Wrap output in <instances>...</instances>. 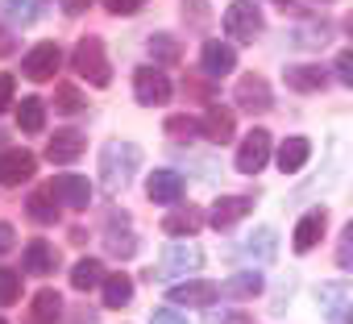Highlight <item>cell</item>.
<instances>
[{
    "mask_svg": "<svg viewBox=\"0 0 353 324\" xmlns=\"http://www.w3.org/2000/svg\"><path fill=\"white\" fill-rule=\"evenodd\" d=\"M137 162H141V150L133 141H108L104 154H100V183H104V192H112V196L125 192L133 171H137Z\"/></svg>",
    "mask_w": 353,
    "mask_h": 324,
    "instance_id": "obj_1",
    "label": "cell"
},
{
    "mask_svg": "<svg viewBox=\"0 0 353 324\" xmlns=\"http://www.w3.org/2000/svg\"><path fill=\"white\" fill-rule=\"evenodd\" d=\"M71 67H75V75L88 79L92 88H108V83H112L108 54H104V42H100V38H79L75 50H71Z\"/></svg>",
    "mask_w": 353,
    "mask_h": 324,
    "instance_id": "obj_2",
    "label": "cell"
},
{
    "mask_svg": "<svg viewBox=\"0 0 353 324\" xmlns=\"http://www.w3.org/2000/svg\"><path fill=\"white\" fill-rule=\"evenodd\" d=\"M200 266H204V250H200V245H192V241H183V245H166V250L158 254V266L150 270V279H154V283L188 279V274L200 270Z\"/></svg>",
    "mask_w": 353,
    "mask_h": 324,
    "instance_id": "obj_3",
    "label": "cell"
},
{
    "mask_svg": "<svg viewBox=\"0 0 353 324\" xmlns=\"http://www.w3.org/2000/svg\"><path fill=\"white\" fill-rule=\"evenodd\" d=\"M262 30H266V21L254 9V0H233V5L225 9V34H233L237 42H254Z\"/></svg>",
    "mask_w": 353,
    "mask_h": 324,
    "instance_id": "obj_4",
    "label": "cell"
},
{
    "mask_svg": "<svg viewBox=\"0 0 353 324\" xmlns=\"http://www.w3.org/2000/svg\"><path fill=\"white\" fill-rule=\"evenodd\" d=\"M133 96H137V104H145V108L166 104V100H170V79L162 75V67H137V71H133Z\"/></svg>",
    "mask_w": 353,
    "mask_h": 324,
    "instance_id": "obj_5",
    "label": "cell"
},
{
    "mask_svg": "<svg viewBox=\"0 0 353 324\" xmlns=\"http://www.w3.org/2000/svg\"><path fill=\"white\" fill-rule=\"evenodd\" d=\"M38 171V158L30 150H5L0 154V188H21Z\"/></svg>",
    "mask_w": 353,
    "mask_h": 324,
    "instance_id": "obj_6",
    "label": "cell"
},
{
    "mask_svg": "<svg viewBox=\"0 0 353 324\" xmlns=\"http://www.w3.org/2000/svg\"><path fill=\"white\" fill-rule=\"evenodd\" d=\"M59 63H63V50H59L54 42H38V46L21 59V71H26L34 83H46V79H54Z\"/></svg>",
    "mask_w": 353,
    "mask_h": 324,
    "instance_id": "obj_7",
    "label": "cell"
},
{
    "mask_svg": "<svg viewBox=\"0 0 353 324\" xmlns=\"http://www.w3.org/2000/svg\"><path fill=\"white\" fill-rule=\"evenodd\" d=\"M233 96H237V104H241L245 112H258V117L274 108L270 83H266L262 75H241V79H237V92H233Z\"/></svg>",
    "mask_w": 353,
    "mask_h": 324,
    "instance_id": "obj_8",
    "label": "cell"
},
{
    "mask_svg": "<svg viewBox=\"0 0 353 324\" xmlns=\"http://www.w3.org/2000/svg\"><path fill=\"white\" fill-rule=\"evenodd\" d=\"M266 158H270V133L266 129H254L241 141V150H237V171L241 175H258L266 167Z\"/></svg>",
    "mask_w": 353,
    "mask_h": 324,
    "instance_id": "obj_9",
    "label": "cell"
},
{
    "mask_svg": "<svg viewBox=\"0 0 353 324\" xmlns=\"http://www.w3.org/2000/svg\"><path fill=\"white\" fill-rule=\"evenodd\" d=\"M221 295V283H208V279H196V283H179V287H170V303L174 307H208L212 299Z\"/></svg>",
    "mask_w": 353,
    "mask_h": 324,
    "instance_id": "obj_10",
    "label": "cell"
},
{
    "mask_svg": "<svg viewBox=\"0 0 353 324\" xmlns=\"http://www.w3.org/2000/svg\"><path fill=\"white\" fill-rule=\"evenodd\" d=\"M324 225H328V212H324V208H312V212H303V216H299V225H295L291 250H295V254H307V250H316V245H320V237H324Z\"/></svg>",
    "mask_w": 353,
    "mask_h": 324,
    "instance_id": "obj_11",
    "label": "cell"
},
{
    "mask_svg": "<svg viewBox=\"0 0 353 324\" xmlns=\"http://www.w3.org/2000/svg\"><path fill=\"white\" fill-rule=\"evenodd\" d=\"M83 150H88V137H83L79 129H63V133H54V137L46 141V158L54 162V167H67V162H75Z\"/></svg>",
    "mask_w": 353,
    "mask_h": 324,
    "instance_id": "obj_12",
    "label": "cell"
},
{
    "mask_svg": "<svg viewBox=\"0 0 353 324\" xmlns=\"http://www.w3.org/2000/svg\"><path fill=\"white\" fill-rule=\"evenodd\" d=\"M50 192H54L67 208H75V212H83V208L92 204V183L79 179V175H59V179H50Z\"/></svg>",
    "mask_w": 353,
    "mask_h": 324,
    "instance_id": "obj_13",
    "label": "cell"
},
{
    "mask_svg": "<svg viewBox=\"0 0 353 324\" xmlns=\"http://www.w3.org/2000/svg\"><path fill=\"white\" fill-rule=\"evenodd\" d=\"M145 196L154 204H179L183 200V175L179 171H154L145 183Z\"/></svg>",
    "mask_w": 353,
    "mask_h": 324,
    "instance_id": "obj_14",
    "label": "cell"
},
{
    "mask_svg": "<svg viewBox=\"0 0 353 324\" xmlns=\"http://www.w3.org/2000/svg\"><path fill=\"white\" fill-rule=\"evenodd\" d=\"M200 63H204V71H208L212 79H225V75H233V67H237V50H233L229 42H204Z\"/></svg>",
    "mask_w": 353,
    "mask_h": 324,
    "instance_id": "obj_15",
    "label": "cell"
},
{
    "mask_svg": "<svg viewBox=\"0 0 353 324\" xmlns=\"http://www.w3.org/2000/svg\"><path fill=\"white\" fill-rule=\"evenodd\" d=\"M254 212V200L250 196H225V200H216L212 204V212H208V221L216 225V229H233L237 221H245Z\"/></svg>",
    "mask_w": 353,
    "mask_h": 324,
    "instance_id": "obj_16",
    "label": "cell"
},
{
    "mask_svg": "<svg viewBox=\"0 0 353 324\" xmlns=\"http://www.w3.org/2000/svg\"><path fill=\"white\" fill-rule=\"evenodd\" d=\"M283 79H287V88H291V92H324V88H328V71H324V67H316V63L287 67V71H283Z\"/></svg>",
    "mask_w": 353,
    "mask_h": 324,
    "instance_id": "obj_17",
    "label": "cell"
},
{
    "mask_svg": "<svg viewBox=\"0 0 353 324\" xmlns=\"http://www.w3.org/2000/svg\"><path fill=\"white\" fill-rule=\"evenodd\" d=\"M200 129H204V137H208V141H216V145H225V141H233V129H237V117H233V108H221V104H212V108L204 112V121H200Z\"/></svg>",
    "mask_w": 353,
    "mask_h": 324,
    "instance_id": "obj_18",
    "label": "cell"
},
{
    "mask_svg": "<svg viewBox=\"0 0 353 324\" xmlns=\"http://www.w3.org/2000/svg\"><path fill=\"white\" fill-rule=\"evenodd\" d=\"M307 158H312V141L307 137H287L279 145V171L283 175H295V171L307 167Z\"/></svg>",
    "mask_w": 353,
    "mask_h": 324,
    "instance_id": "obj_19",
    "label": "cell"
},
{
    "mask_svg": "<svg viewBox=\"0 0 353 324\" xmlns=\"http://www.w3.org/2000/svg\"><path fill=\"white\" fill-rule=\"evenodd\" d=\"M200 225H204V212L200 208H174L166 221H162V233H170V237H188V233H200Z\"/></svg>",
    "mask_w": 353,
    "mask_h": 324,
    "instance_id": "obj_20",
    "label": "cell"
},
{
    "mask_svg": "<svg viewBox=\"0 0 353 324\" xmlns=\"http://www.w3.org/2000/svg\"><path fill=\"white\" fill-rule=\"evenodd\" d=\"M17 125H21V133H42L46 129V104H42V96H21Z\"/></svg>",
    "mask_w": 353,
    "mask_h": 324,
    "instance_id": "obj_21",
    "label": "cell"
},
{
    "mask_svg": "<svg viewBox=\"0 0 353 324\" xmlns=\"http://www.w3.org/2000/svg\"><path fill=\"white\" fill-rule=\"evenodd\" d=\"M59 266V250L50 241H30L26 245V270L30 274H50Z\"/></svg>",
    "mask_w": 353,
    "mask_h": 324,
    "instance_id": "obj_22",
    "label": "cell"
},
{
    "mask_svg": "<svg viewBox=\"0 0 353 324\" xmlns=\"http://www.w3.org/2000/svg\"><path fill=\"white\" fill-rule=\"evenodd\" d=\"M26 208H30V216H34L38 225H54V221H59V204H54L50 183H46V188H38V192L26 200Z\"/></svg>",
    "mask_w": 353,
    "mask_h": 324,
    "instance_id": "obj_23",
    "label": "cell"
},
{
    "mask_svg": "<svg viewBox=\"0 0 353 324\" xmlns=\"http://www.w3.org/2000/svg\"><path fill=\"white\" fill-rule=\"evenodd\" d=\"M258 291H262V274L258 270H241V274L225 279V287H221V295H229V299H254Z\"/></svg>",
    "mask_w": 353,
    "mask_h": 324,
    "instance_id": "obj_24",
    "label": "cell"
},
{
    "mask_svg": "<svg viewBox=\"0 0 353 324\" xmlns=\"http://www.w3.org/2000/svg\"><path fill=\"white\" fill-rule=\"evenodd\" d=\"M100 291H104V303H108V307H125V303L133 299V279H129L125 270H117V274H108V279L100 283Z\"/></svg>",
    "mask_w": 353,
    "mask_h": 324,
    "instance_id": "obj_25",
    "label": "cell"
},
{
    "mask_svg": "<svg viewBox=\"0 0 353 324\" xmlns=\"http://www.w3.org/2000/svg\"><path fill=\"white\" fill-rule=\"evenodd\" d=\"M104 283V266L96 262V258H79L75 266H71V287L75 291H92V287H100Z\"/></svg>",
    "mask_w": 353,
    "mask_h": 324,
    "instance_id": "obj_26",
    "label": "cell"
},
{
    "mask_svg": "<svg viewBox=\"0 0 353 324\" xmlns=\"http://www.w3.org/2000/svg\"><path fill=\"white\" fill-rule=\"evenodd\" d=\"M59 316H63V295L50 291V287L38 291V295H34V320H38V324H54Z\"/></svg>",
    "mask_w": 353,
    "mask_h": 324,
    "instance_id": "obj_27",
    "label": "cell"
},
{
    "mask_svg": "<svg viewBox=\"0 0 353 324\" xmlns=\"http://www.w3.org/2000/svg\"><path fill=\"white\" fill-rule=\"evenodd\" d=\"M150 54H154V67H174V63L183 59L179 42H174L170 34H154V38H150Z\"/></svg>",
    "mask_w": 353,
    "mask_h": 324,
    "instance_id": "obj_28",
    "label": "cell"
},
{
    "mask_svg": "<svg viewBox=\"0 0 353 324\" xmlns=\"http://www.w3.org/2000/svg\"><path fill=\"white\" fill-rule=\"evenodd\" d=\"M9 303H21V274L0 266V307H9Z\"/></svg>",
    "mask_w": 353,
    "mask_h": 324,
    "instance_id": "obj_29",
    "label": "cell"
},
{
    "mask_svg": "<svg viewBox=\"0 0 353 324\" xmlns=\"http://www.w3.org/2000/svg\"><path fill=\"white\" fill-rule=\"evenodd\" d=\"M104 245H108V254H112V258H133V254H137V237H129V233H121V237H117V229H108V233H104Z\"/></svg>",
    "mask_w": 353,
    "mask_h": 324,
    "instance_id": "obj_30",
    "label": "cell"
},
{
    "mask_svg": "<svg viewBox=\"0 0 353 324\" xmlns=\"http://www.w3.org/2000/svg\"><path fill=\"white\" fill-rule=\"evenodd\" d=\"M336 266L345 274H353V221H345L341 229V241H336Z\"/></svg>",
    "mask_w": 353,
    "mask_h": 324,
    "instance_id": "obj_31",
    "label": "cell"
},
{
    "mask_svg": "<svg viewBox=\"0 0 353 324\" xmlns=\"http://www.w3.org/2000/svg\"><path fill=\"white\" fill-rule=\"evenodd\" d=\"M5 13H9V21H21V26H30V21H38V5L34 0H5Z\"/></svg>",
    "mask_w": 353,
    "mask_h": 324,
    "instance_id": "obj_32",
    "label": "cell"
},
{
    "mask_svg": "<svg viewBox=\"0 0 353 324\" xmlns=\"http://www.w3.org/2000/svg\"><path fill=\"white\" fill-rule=\"evenodd\" d=\"M166 133L174 141H188V137L200 133V121H192V117H166Z\"/></svg>",
    "mask_w": 353,
    "mask_h": 324,
    "instance_id": "obj_33",
    "label": "cell"
},
{
    "mask_svg": "<svg viewBox=\"0 0 353 324\" xmlns=\"http://www.w3.org/2000/svg\"><path fill=\"white\" fill-rule=\"evenodd\" d=\"M54 108H59V112H79V108H83V96H79L71 83H59V88H54Z\"/></svg>",
    "mask_w": 353,
    "mask_h": 324,
    "instance_id": "obj_34",
    "label": "cell"
},
{
    "mask_svg": "<svg viewBox=\"0 0 353 324\" xmlns=\"http://www.w3.org/2000/svg\"><path fill=\"white\" fill-rule=\"evenodd\" d=\"M250 254H258L262 262H270L274 258V229H258L254 237H250V245H245Z\"/></svg>",
    "mask_w": 353,
    "mask_h": 324,
    "instance_id": "obj_35",
    "label": "cell"
},
{
    "mask_svg": "<svg viewBox=\"0 0 353 324\" xmlns=\"http://www.w3.org/2000/svg\"><path fill=\"white\" fill-rule=\"evenodd\" d=\"M320 299H324L328 320H336V307H341V299H345V287H341V283H324V287H320Z\"/></svg>",
    "mask_w": 353,
    "mask_h": 324,
    "instance_id": "obj_36",
    "label": "cell"
},
{
    "mask_svg": "<svg viewBox=\"0 0 353 324\" xmlns=\"http://www.w3.org/2000/svg\"><path fill=\"white\" fill-rule=\"evenodd\" d=\"M336 79H341L345 88H353V46L336 54Z\"/></svg>",
    "mask_w": 353,
    "mask_h": 324,
    "instance_id": "obj_37",
    "label": "cell"
},
{
    "mask_svg": "<svg viewBox=\"0 0 353 324\" xmlns=\"http://www.w3.org/2000/svg\"><path fill=\"white\" fill-rule=\"evenodd\" d=\"M141 5H145V0H104V9H108L112 17H133Z\"/></svg>",
    "mask_w": 353,
    "mask_h": 324,
    "instance_id": "obj_38",
    "label": "cell"
},
{
    "mask_svg": "<svg viewBox=\"0 0 353 324\" xmlns=\"http://www.w3.org/2000/svg\"><path fill=\"white\" fill-rule=\"evenodd\" d=\"M150 324H188V320L174 312V307H154L150 312Z\"/></svg>",
    "mask_w": 353,
    "mask_h": 324,
    "instance_id": "obj_39",
    "label": "cell"
},
{
    "mask_svg": "<svg viewBox=\"0 0 353 324\" xmlns=\"http://www.w3.org/2000/svg\"><path fill=\"white\" fill-rule=\"evenodd\" d=\"M204 320H208V324H241V316H237V312H221V307H208V312H204Z\"/></svg>",
    "mask_w": 353,
    "mask_h": 324,
    "instance_id": "obj_40",
    "label": "cell"
},
{
    "mask_svg": "<svg viewBox=\"0 0 353 324\" xmlns=\"http://www.w3.org/2000/svg\"><path fill=\"white\" fill-rule=\"evenodd\" d=\"M13 245H17V233H13V225H9V221H0V258H5Z\"/></svg>",
    "mask_w": 353,
    "mask_h": 324,
    "instance_id": "obj_41",
    "label": "cell"
},
{
    "mask_svg": "<svg viewBox=\"0 0 353 324\" xmlns=\"http://www.w3.org/2000/svg\"><path fill=\"white\" fill-rule=\"evenodd\" d=\"M9 100H13V75H0V112L9 108Z\"/></svg>",
    "mask_w": 353,
    "mask_h": 324,
    "instance_id": "obj_42",
    "label": "cell"
},
{
    "mask_svg": "<svg viewBox=\"0 0 353 324\" xmlns=\"http://www.w3.org/2000/svg\"><path fill=\"white\" fill-rule=\"evenodd\" d=\"M9 46H13V38H5V34H0V54H5Z\"/></svg>",
    "mask_w": 353,
    "mask_h": 324,
    "instance_id": "obj_43",
    "label": "cell"
},
{
    "mask_svg": "<svg viewBox=\"0 0 353 324\" xmlns=\"http://www.w3.org/2000/svg\"><path fill=\"white\" fill-rule=\"evenodd\" d=\"M345 324H353V307H349V316H345Z\"/></svg>",
    "mask_w": 353,
    "mask_h": 324,
    "instance_id": "obj_44",
    "label": "cell"
},
{
    "mask_svg": "<svg viewBox=\"0 0 353 324\" xmlns=\"http://www.w3.org/2000/svg\"><path fill=\"white\" fill-rule=\"evenodd\" d=\"M279 5H287V0H279Z\"/></svg>",
    "mask_w": 353,
    "mask_h": 324,
    "instance_id": "obj_45",
    "label": "cell"
},
{
    "mask_svg": "<svg viewBox=\"0 0 353 324\" xmlns=\"http://www.w3.org/2000/svg\"><path fill=\"white\" fill-rule=\"evenodd\" d=\"M0 324H9V320H0Z\"/></svg>",
    "mask_w": 353,
    "mask_h": 324,
    "instance_id": "obj_46",
    "label": "cell"
}]
</instances>
